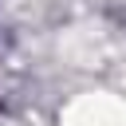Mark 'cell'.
Listing matches in <instances>:
<instances>
[{
    "mask_svg": "<svg viewBox=\"0 0 126 126\" xmlns=\"http://www.w3.org/2000/svg\"><path fill=\"white\" fill-rule=\"evenodd\" d=\"M59 126H126V94L83 91L63 106Z\"/></svg>",
    "mask_w": 126,
    "mask_h": 126,
    "instance_id": "obj_1",
    "label": "cell"
}]
</instances>
